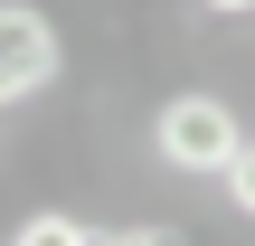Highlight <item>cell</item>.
Returning <instances> with one entry per match:
<instances>
[{
  "label": "cell",
  "mask_w": 255,
  "mask_h": 246,
  "mask_svg": "<svg viewBox=\"0 0 255 246\" xmlns=\"http://www.w3.org/2000/svg\"><path fill=\"white\" fill-rule=\"evenodd\" d=\"M237 142H246V123H237L218 95H170V104L151 114V152H161L170 171H189V180H218V171L237 161Z\"/></svg>",
  "instance_id": "6da1fadb"
},
{
  "label": "cell",
  "mask_w": 255,
  "mask_h": 246,
  "mask_svg": "<svg viewBox=\"0 0 255 246\" xmlns=\"http://www.w3.org/2000/svg\"><path fill=\"white\" fill-rule=\"evenodd\" d=\"M57 66H66L57 19H47V9H28V0H0V114H9V104H28V95H47V85H57Z\"/></svg>",
  "instance_id": "7a4b0ae2"
},
{
  "label": "cell",
  "mask_w": 255,
  "mask_h": 246,
  "mask_svg": "<svg viewBox=\"0 0 255 246\" xmlns=\"http://www.w3.org/2000/svg\"><path fill=\"white\" fill-rule=\"evenodd\" d=\"M9 237L19 246H85V237H104V228H85V218H66V209H28Z\"/></svg>",
  "instance_id": "3957f363"
},
{
  "label": "cell",
  "mask_w": 255,
  "mask_h": 246,
  "mask_svg": "<svg viewBox=\"0 0 255 246\" xmlns=\"http://www.w3.org/2000/svg\"><path fill=\"white\" fill-rule=\"evenodd\" d=\"M218 190H227V199H237V209L255 218V142H237V161L218 171Z\"/></svg>",
  "instance_id": "277c9868"
},
{
  "label": "cell",
  "mask_w": 255,
  "mask_h": 246,
  "mask_svg": "<svg viewBox=\"0 0 255 246\" xmlns=\"http://www.w3.org/2000/svg\"><path fill=\"white\" fill-rule=\"evenodd\" d=\"M199 9H218V19H237V9H255V0H199Z\"/></svg>",
  "instance_id": "5b68a950"
}]
</instances>
